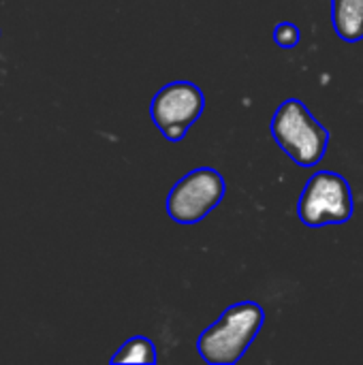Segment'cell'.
Masks as SVG:
<instances>
[{
  "label": "cell",
  "mask_w": 363,
  "mask_h": 365,
  "mask_svg": "<svg viewBox=\"0 0 363 365\" xmlns=\"http://www.w3.org/2000/svg\"><path fill=\"white\" fill-rule=\"evenodd\" d=\"M263 308L252 302L231 306L199 338V353L208 364L229 365L242 359L263 325Z\"/></svg>",
  "instance_id": "cell-1"
},
{
  "label": "cell",
  "mask_w": 363,
  "mask_h": 365,
  "mask_svg": "<svg viewBox=\"0 0 363 365\" xmlns=\"http://www.w3.org/2000/svg\"><path fill=\"white\" fill-rule=\"evenodd\" d=\"M272 135L280 150H285L300 167L319 165L329 143V133L325 126L297 98H289L276 109Z\"/></svg>",
  "instance_id": "cell-2"
},
{
  "label": "cell",
  "mask_w": 363,
  "mask_h": 365,
  "mask_svg": "<svg viewBox=\"0 0 363 365\" xmlns=\"http://www.w3.org/2000/svg\"><path fill=\"white\" fill-rule=\"evenodd\" d=\"M353 190L336 171H317L310 175L297 201V216L308 227L342 225L353 216Z\"/></svg>",
  "instance_id": "cell-3"
},
{
  "label": "cell",
  "mask_w": 363,
  "mask_h": 365,
  "mask_svg": "<svg viewBox=\"0 0 363 365\" xmlns=\"http://www.w3.org/2000/svg\"><path fill=\"white\" fill-rule=\"evenodd\" d=\"M225 195V182L214 169H197L184 175L171 190L167 210L182 225H190L210 214Z\"/></svg>",
  "instance_id": "cell-4"
},
{
  "label": "cell",
  "mask_w": 363,
  "mask_h": 365,
  "mask_svg": "<svg viewBox=\"0 0 363 365\" xmlns=\"http://www.w3.org/2000/svg\"><path fill=\"white\" fill-rule=\"evenodd\" d=\"M201 109L203 94L199 88L186 81H175L156 94L152 103V118L167 139H180L199 118Z\"/></svg>",
  "instance_id": "cell-5"
},
{
  "label": "cell",
  "mask_w": 363,
  "mask_h": 365,
  "mask_svg": "<svg viewBox=\"0 0 363 365\" xmlns=\"http://www.w3.org/2000/svg\"><path fill=\"white\" fill-rule=\"evenodd\" d=\"M332 24L347 43L363 38V0H332Z\"/></svg>",
  "instance_id": "cell-6"
},
{
  "label": "cell",
  "mask_w": 363,
  "mask_h": 365,
  "mask_svg": "<svg viewBox=\"0 0 363 365\" xmlns=\"http://www.w3.org/2000/svg\"><path fill=\"white\" fill-rule=\"evenodd\" d=\"M113 361L116 364H154L156 353H154L152 342H148L145 338H133L120 349Z\"/></svg>",
  "instance_id": "cell-7"
},
{
  "label": "cell",
  "mask_w": 363,
  "mask_h": 365,
  "mask_svg": "<svg viewBox=\"0 0 363 365\" xmlns=\"http://www.w3.org/2000/svg\"><path fill=\"white\" fill-rule=\"evenodd\" d=\"M274 38H276V43L280 45V47H295L297 43H300V28L295 26V24H291V21H282L278 28H276V32H274Z\"/></svg>",
  "instance_id": "cell-8"
}]
</instances>
